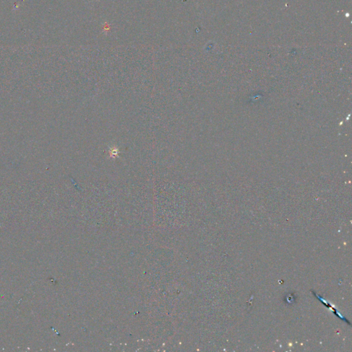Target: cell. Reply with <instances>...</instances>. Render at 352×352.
Listing matches in <instances>:
<instances>
[{"label": "cell", "instance_id": "6da1fadb", "mask_svg": "<svg viewBox=\"0 0 352 352\" xmlns=\"http://www.w3.org/2000/svg\"><path fill=\"white\" fill-rule=\"evenodd\" d=\"M313 293H314V295H315V296H316V298H318V300H320V301H322V302H323V303H323V304H324V305H326V306H327V307H330V308H332V310H334V312H335V314H336V315H337V316H339V317H340V318H341V319H342V320H343V321H345V322H347V323H349V324H350V323H349V322H348V321H347V320H346V319H345V318H344V317H343V316H342V315H341V314H339V313H338V312H337V311H336V309H335V308H334V307H332V306H331V305H330V303H327V302H326V301H324V299H323V298H321V297H320V296H318V295H317V294H316V293H315V292H313Z\"/></svg>", "mask_w": 352, "mask_h": 352}]
</instances>
